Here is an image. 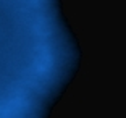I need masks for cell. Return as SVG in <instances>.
<instances>
[{"mask_svg": "<svg viewBox=\"0 0 126 118\" xmlns=\"http://www.w3.org/2000/svg\"><path fill=\"white\" fill-rule=\"evenodd\" d=\"M70 36L60 0H0V79L16 76L42 42H68Z\"/></svg>", "mask_w": 126, "mask_h": 118, "instance_id": "6da1fadb", "label": "cell"}]
</instances>
